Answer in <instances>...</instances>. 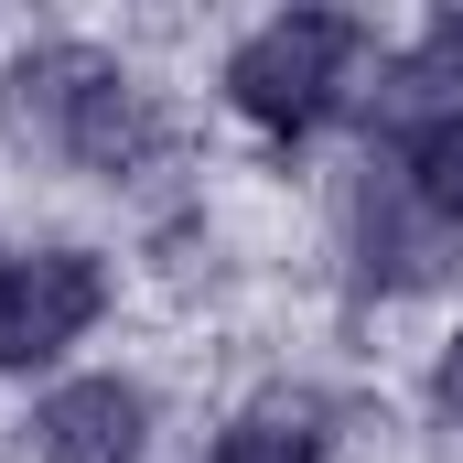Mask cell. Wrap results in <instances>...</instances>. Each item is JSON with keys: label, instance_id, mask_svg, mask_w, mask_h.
<instances>
[{"label": "cell", "instance_id": "7a4b0ae2", "mask_svg": "<svg viewBox=\"0 0 463 463\" xmlns=\"http://www.w3.org/2000/svg\"><path fill=\"white\" fill-rule=\"evenodd\" d=\"M109 313V269L87 248H33L0 259V366H43Z\"/></svg>", "mask_w": 463, "mask_h": 463}, {"label": "cell", "instance_id": "8992f818", "mask_svg": "<svg viewBox=\"0 0 463 463\" xmlns=\"http://www.w3.org/2000/svg\"><path fill=\"white\" fill-rule=\"evenodd\" d=\"M410 194H420L431 227L463 237V118H442L431 140H410Z\"/></svg>", "mask_w": 463, "mask_h": 463}, {"label": "cell", "instance_id": "6da1fadb", "mask_svg": "<svg viewBox=\"0 0 463 463\" xmlns=\"http://www.w3.org/2000/svg\"><path fill=\"white\" fill-rule=\"evenodd\" d=\"M345 65H355V22L345 11H280V22H259L227 54V98L259 118L269 140H302V129L335 118Z\"/></svg>", "mask_w": 463, "mask_h": 463}, {"label": "cell", "instance_id": "5b68a950", "mask_svg": "<svg viewBox=\"0 0 463 463\" xmlns=\"http://www.w3.org/2000/svg\"><path fill=\"white\" fill-rule=\"evenodd\" d=\"M216 463H324V410L313 399H259L216 442Z\"/></svg>", "mask_w": 463, "mask_h": 463}, {"label": "cell", "instance_id": "52a82bcc", "mask_svg": "<svg viewBox=\"0 0 463 463\" xmlns=\"http://www.w3.org/2000/svg\"><path fill=\"white\" fill-rule=\"evenodd\" d=\"M431 399H442V410H453V420H463V335H453V345H442V377H431Z\"/></svg>", "mask_w": 463, "mask_h": 463}, {"label": "cell", "instance_id": "277c9868", "mask_svg": "<svg viewBox=\"0 0 463 463\" xmlns=\"http://www.w3.org/2000/svg\"><path fill=\"white\" fill-rule=\"evenodd\" d=\"M442 118H463V22H431L399 65H388V98H377V129L410 151V140H431Z\"/></svg>", "mask_w": 463, "mask_h": 463}, {"label": "cell", "instance_id": "3957f363", "mask_svg": "<svg viewBox=\"0 0 463 463\" xmlns=\"http://www.w3.org/2000/svg\"><path fill=\"white\" fill-rule=\"evenodd\" d=\"M43 453L54 463H140V431H151V399L129 377H76L43 399Z\"/></svg>", "mask_w": 463, "mask_h": 463}]
</instances>
